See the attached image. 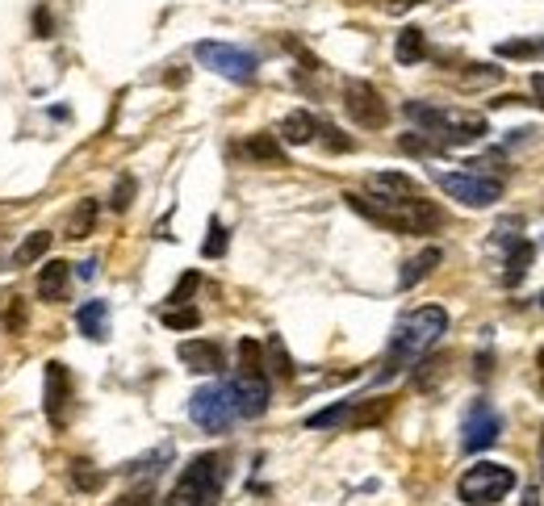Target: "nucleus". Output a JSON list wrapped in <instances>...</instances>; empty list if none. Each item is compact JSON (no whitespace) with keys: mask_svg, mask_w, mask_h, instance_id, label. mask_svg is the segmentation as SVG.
<instances>
[{"mask_svg":"<svg viewBox=\"0 0 544 506\" xmlns=\"http://www.w3.org/2000/svg\"><path fill=\"white\" fill-rule=\"evenodd\" d=\"M76 277H80V280H92V277H97V259H84V264H76Z\"/></svg>","mask_w":544,"mask_h":506,"instance_id":"ea45409f","label":"nucleus"},{"mask_svg":"<svg viewBox=\"0 0 544 506\" xmlns=\"http://www.w3.org/2000/svg\"><path fill=\"white\" fill-rule=\"evenodd\" d=\"M134 193H139L134 176H122L118 184H113V197H109V209H113V214H126V209H130V201H134Z\"/></svg>","mask_w":544,"mask_h":506,"instance_id":"7c9ffc66","label":"nucleus"},{"mask_svg":"<svg viewBox=\"0 0 544 506\" xmlns=\"http://www.w3.org/2000/svg\"><path fill=\"white\" fill-rule=\"evenodd\" d=\"M344 201L357 214H365L368 222L389 230H402V235H432V230L444 227V209L415 197H377V193H344Z\"/></svg>","mask_w":544,"mask_h":506,"instance_id":"f03ea898","label":"nucleus"},{"mask_svg":"<svg viewBox=\"0 0 544 506\" xmlns=\"http://www.w3.org/2000/svg\"><path fill=\"white\" fill-rule=\"evenodd\" d=\"M264 368H272V377H281V381H289L297 373L293 356L285 352V339H281V335H268L264 339Z\"/></svg>","mask_w":544,"mask_h":506,"instance_id":"5701e85b","label":"nucleus"},{"mask_svg":"<svg viewBox=\"0 0 544 506\" xmlns=\"http://www.w3.org/2000/svg\"><path fill=\"white\" fill-rule=\"evenodd\" d=\"M498 55H503V59H532L536 42H503V47H498Z\"/></svg>","mask_w":544,"mask_h":506,"instance_id":"e433bc0d","label":"nucleus"},{"mask_svg":"<svg viewBox=\"0 0 544 506\" xmlns=\"http://www.w3.org/2000/svg\"><path fill=\"white\" fill-rule=\"evenodd\" d=\"M5 331H9V335L26 331V301L21 298H9V306H5Z\"/></svg>","mask_w":544,"mask_h":506,"instance_id":"473e14b6","label":"nucleus"},{"mask_svg":"<svg viewBox=\"0 0 544 506\" xmlns=\"http://www.w3.org/2000/svg\"><path fill=\"white\" fill-rule=\"evenodd\" d=\"M536 360H540V377H544V348H540V356ZM540 394H544V381H540Z\"/></svg>","mask_w":544,"mask_h":506,"instance_id":"a18cd8bd","label":"nucleus"},{"mask_svg":"<svg viewBox=\"0 0 544 506\" xmlns=\"http://www.w3.org/2000/svg\"><path fill=\"white\" fill-rule=\"evenodd\" d=\"M218 494H222V457L206 452V457L188 460V469L159 506H214Z\"/></svg>","mask_w":544,"mask_h":506,"instance_id":"7ed1b4c3","label":"nucleus"},{"mask_svg":"<svg viewBox=\"0 0 544 506\" xmlns=\"http://www.w3.org/2000/svg\"><path fill=\"white\" fill-rule=\"evenodd\" d=\"M477 377H490V352H482V356H477Z\"/></svg>","mask_w":544,"mask_h":506,"instance_id":"79ce46f5","label":"nucleus"},{"mask_svg":"<svg viewBox=\"0 0 544 506\" xmlns=\"http://www.w3.org/2000/svg\"><path fill=\"white\" fill-rule=\"evenodd\" d=\"M347 415H352V402H336V406H326V410H318V415H310V418H306V427H310V431L344 427Z\"/></svg>","mask_w":544,"mask_h":506,"instance_id":"a878e982","label":"nucleus"},{"mask_svg":"<svg viewBox=\"0 0 544 506\" xmlns=\"http://www.w3.org/2000/svg\"><path fill=\"white\" fill-rule=\"evenodd\" d=\"M532 97H536V105L544 110V76H532Z\"/></svg>","mask_w":544,"mask_h":506,"instance_id":"a19ab883","label":"nucleus"},{"mask_svg":"<svg viewBox=\"0 0 544 506\" xmlns=\"http://www.w3.org/2000/svg\"><path fill=\"white\" fill-rule=\"evenodd\" d=\"M511 490H515V469L495 465V460H477V465H469L465 473H461V481H456V498L465 506H495V502H503Z\"/></svg>","mask_w":544,"mask_h":506,"instance_id":"20e7f679","label":"nucleus"},{"mask_svg":"<svg viewBox=\"0 0 544 506\" xmlns=\"http://www.w3.org/2000/svg\"><path fill=\"white\" fill-rule=\"evenodd\" d=\"M440 264H444V251H440V248H423L415 259H406L402 277H398V289H415L419 280H427L435 269H440Z\"/></svg>","mask_w":544,"mask_h":506,"instance_id":"f3484780","label":"nucleus"},{"mask_svg":"<svg viewBox=\"0 0 544 506\" xmlns=\"http://www.w3.org/2000/svg\"><path fill=\"white\" fill-rule=\"evenodd\" d=\"M444 331H448V310L444 306H419V310H411V314H402L394 335H389V356H386V368L377 373V381H389L394 373H402L406 364L423 360L427 352L440 343Z\"/></svg>","mask_w":544,"mask_h":506,"instance_id":"f257e3e1","label":"nucleus"},{"mask_svg":"<svg viewBox=\"0 0 544 506\" xmlns=\"http://www.w3.org/2000/svg\"><path fill=\"white\" fill-rule=\"evenodd\" d=\"M503 436V418L495 415L490 402H474L465 415V427H461V448L465 452H485L490 444H498Z\"/></svg>","mask_w":544,"mask_h":506,"instance_id":"1a4fd4ad","label":"nucleus"},{"mask_svg":"<svg viewBox=\"0 0 544 506\" xmlns=\"http://www.w3.org/2000/svg\"><path fill=\"white\" fill-rule=\"evenodd\" d=\"M394 59L402 63V68H415V63L427 59V38H423V30H419V26H406V30H398Z\"/></svg>","mask_w":544,"mask_h":506,"instance_id":"6ab92c4d","label":"nucleus"},{"mask_svg":"<svg viewBox=\"0 0 544 506\" xmlns=\"http://www.w3.org/2000/svg\"><path fill=\"white\" fill-rule=\"evenodd\" d=\"M318 134H323V147L336 151V155H344V151H352V139H344L336 126H318Z\"/></svg>","mask_w":544,"mask_h":506,"instance_id":"c9c22d12","label":"nucleus"},{"mask_svg":"<svg viewBox=\"0 0 544 506\" xmlns=\"http://www.w3.org/2000/svg\"><path fill=\"white\" fill-rule=\"evenodd\" d=\"M540 310H544V293H540Z\"/></svg>","mask_w":544,"mask_h":506,"instance_id":"49530a36","label":"nucleus"},{"mask_svg":"<svg viewBox=\"0 0 544 506\" xmlns=\"http://www.w3.org/2000/svg\"><path fill=\"white\" fill-rule=\"evenodd\" d=\"M168 460H172V444H159L151 457H143V460H134V465H126V473H151V477H155V473H159L155 465H168Z\"/></svg>","mask_w":544,"mask_h":506,"instance_id":"2f4dec72","label":"nucleus"},{"mask_svg":"<svg viewBox=\"0 0 544 506\" xmlns=\"http://www.w3.org/2000/svg\"><path fill=\"white\" fill-rule=\"evenodd\" d=\"M201 256L206 259L227 256V227H222L218 218H209V235H206V243H201Z\"/></svg>","mask_w":544,"mask_h":506,"instance_id":"c85d7f7f","label":"nucleus"},{"mask_svg":"<svg viewBox=\"0 0 544 506\" xmlns=\"http://www.w3.org/2000/svg\"><path fill=\"white\" fill-rule=\"evenodd\" d=\"M47 251H50V235H47V230H34V235L26 238L17 251H13V264H17V269H26V264H38Z\"/></svg>","mask_w":544,"mask_h":506,"instance_id":"393cba45","label":"nucleus"},{"mask_svg":"<svg viewBox=\"0 0 544 506\" xmlns=\"http://www.w3.org/2000/svg\"><path fill=\"white\" fill-rule=\"evenodd\" d=\"M532 259H536L532 238H515V243H507V272H503V285H507V289L519 285V280L528 277V269H532Z\"/></svg>","mask_w":544,"mask_h":506,"instance_id":"2eb2a0df","label":"nucleus"},{"mask_svg":"<svg viewBox=\"0 0 544 506\" xmlns=\"http://www.w3.org/2000/svg\"><path fill=\"white\" fill-rule=\"evenodd\" d=\"M151 502H155V486H151V481H143V486H134L130 494H122L113 506H151Z\"/></svg>","mask_w":544,"mask_h":506,"instance_id":"f704fd0d","label":"nucleus"},{"mask_svg":"<svg viewBox=\"0 0 544 506\" xmlns=\"http://www.w3.org/2000/svg\"><path fill=\"white\" fill-rule=\"evenodd\" d=\"M344 110H347V118L365 130H386V121H389L386 97H381L368 79H347L344 84Z\"/></svg>","mask_w":544,"mask_h":506,"instance_id":"6e6552de","label":"nucleus"},{"mask_svg":"<svg viewBox=\"0 0 544 506\" xmlns=\"http://www.w3.org/2000/svg\"><path fill=\"white\" fill-rule=\"evenodd\" d=\"M92 227H97V201L84 197L76 209H71L68 227H63V238H84V235H92Z\"/></svg>","mask_w":544,"mask_h":506,"instance_id":"b1692460","label":"nucleus"},{"mask_svg":"<svg viewBox=\"0 0 544 506\" xmlns=\"http://www.w3.org/2000/svg\"><path fill=\"white\" fill-rule=\"evenodd\" d=\"M68 272H71V264H63V259H47L42 264V272H38V293L47 301H63L68 298Z\"/></svg>","mask_w":544,"mask_h":506,"instance_id":"a211bd4d","label":"nucleus"},{"mask_svg":"<svg viewBox=\"0 0 544 506\" xmlns=\"http://www.w3.org/2000/svg\"><path fill=\"white\" fill-rule=\"evenodd\" d=\"M159 322H164L168 331H193L201 322V314L193 306H164L159 310Z\"/></svg>","mask_w":544,"mask_h":506,"instance_id":"bb28decb","label":"nucleus"},{"mask_svg":"<svg viewBox=\"0 0 544 506\" xmlns=\"http://www.w3.org/2000/svg\"><path fill=\"white\" fill-rule=\"evenodd\" d=\"M71 394H76V385H71L68 364L50 360V364H47V418H50V427H68Z\"/></svg>","mask_w":544,"mask_h":506,"instance_id":"9d476101","label":"nucleus"},{"mask_svg":"<svg viewBox=\"0 0 544 506\" xmlns=\"http://www.w3.org/2000/svg\"><path fill=\"white\" fill-rule=\"evenodd\" d=\"M197 63L209 68L214 76L222 79H235V84H251L256 79V55H248L243 47H230V42H197Z\"/></svg>","mask_w":544,"mask_h":506,"instance_id":"0eeeda50","label":"nucleus"},{"mask_svg":"<svg viewBox=\"0 0 544 506\" xmlns=\"http://www.w3.org/2000/svg\"><path fill=\"white\" fill-rule=\"evenodd\" d=\"M432 176L448 197L461 201V206H469V209H485V206H495V201L503 197V180L485 176V172H474V168H456V172L435 168Z\"/></svg>","mask_w":544,"mask_h":506,"instance_id":"39448f33","label":"nucleus"},{"mask_svg":"<svg viewBox=\"0 0 544 506\" xmlns=\"http://www.w3.org/2000/svg\"><path fill=\"white\" fill-rule=\"evenodd\" d=\"M524 506H540V490H536V486L524 490Z\"/></svg>","mask_w":544,"mask_h":506,"instance_id":"37998d69","label":"nucleus"},{"mask_svg":"<svg viewBox=\"0 0 544 506\" xmlns=\"http://www.w3.org/2000/svg\"><path fill=\"white\" fill-rule=\"evenodd\" d=\"M180 364L188 368V373H222V364H227V356H222V348H218L214 339H185L176 348Z\"/></svg>","mask_w":544,"mask_h":506,"instance_id":"ddd939ff","label":"nucleus"},{"mask_svg":"<svg viewBox=\"0 0 544 506\" xmlns=\"http://www.w3.org/2000/svg\"><path fill=\"white\" fill-rule=\"evenodd\" d=\"M197 285H201V277H197V272H185V277L176 280V289L168 293V306H185V301L193 298V289H197Z\"/></svg>","mask_w":544,"mask_h":506,"instance_id":"72a5a7b5","label":"nucleus"},{"mask_svg":"<svg viewBox=\"0 0 544 506\" xmlns=\"http://www.w3.org/2000/svg\"><path fill=\"white\" fill-rule=\"evenodd\" d=\"M243 151H248L256 163H268V168H281V163H285V147H281L277 134H251Z\"/></svg>","mask_w":544,"mask_h":506,"instance_id":"412c9836","label":"nucleus"},{"mask_svg":"<svg viewBox=\"0 0 544 506\" xmlns=\"http://www.w3.org/2000/svg\"><path fill=\"white\" fill-rule=\"evenodd\" d=\"M101 481H105V477H101L92 465H84V460H76V465H71V486H76V490H84V494H97Z\"/></svg>","mask_w":544,"mask_h":506,"instance_id":"c756f323","label":"nucleus"},{"mask_svg":"<svg viewBox=\"0 0 544 506\" xmlns=\"http://www.w3.org/2000/svg\"><path fill=\"white\" fill-rule=\"evenodd\" d=\"M230 394H235V410L239 418H260L268 410V381L264 373H239L235 381H230Z\"/></svg>","mask_w":544,"mask_h":506,"instance_id":"f8f14e48","label":"nucleus"},{"mask_svg":"<svg viewBox=\"0 0 544 506\" xmlns=\"http://www.w3.org/2000/svg\"><path fill=\"white\" fill-rule=\"evenodd\" d=\"M239 373H264V343L260 339H239Z\"/></svg>","mask_w":544,"mask_h":506,"instance_id":"cd10ccee","label":"nucleus"},{"mask_svg":"<svg viewBox=\"0 0 544 506\" xmlns=\"http://www.w3.org/2000/svg\"><path fill=\"white\" fill-rule=\"evenodd\" d=\"M34 38H50V13L42 5L34 9Z\"/></svg>","mask_w":544,"mask_h":506,"instance_id":"4c0bfd02","label":"nucleus"},{"mask_svg":"<svg viewBox=\"0 0 544 506\" xmlns=\"http://www.w3.org/2000/svg\"><path fill=\"white\" fill-rule=\"evenodd\" d=\"M368 193H377V197H415L419 184L411 176H402V172H373Z\"/></svg>","mask_w":544,"mask_h":506,"instance_id":"aec40b11","label":"nucleus"},{"mask_svg":"<svg viewBox=\"0 0 544 506\" xmlns=\"http://www.w3.org/2000/svg\"><path fill=\"white\" fill-rule=\"evenodd\" d=\"M389 397H373V402H352V415H347L344 427H377L381 418L389 415Z\"/></svg>","mask_w":544,"mask_h":506,"instance_id":"4be33fe9","label":"nucleus"},{"mask_svg":"<svg viewBox=\"0 0 544 506\" xmlns=\"http://www.w3.org/2000/svg\"><path fill=\"white\" fill-rule=\"evenodd\" d=\"M188 418H193L201 431H209V436H222L239 418L230 385H201L197 394L188 397Z\"/></svg>","mask_w":544,"mask_h":506,"instance_id":"423d86ee","label":"nucleus"},{"mask_svg":"<svg viewBox=\"0 0 544 506\" xmlns=\"http://www.w3.org/2000/svg\"><path fill=\"white\" fill-rule=\"evenodd\" d=\"M315 134H318V118H315V113L293 110V113H285L277 139H285L289 147H306V142H315Z\"/></svg>","mask_w":544,"mask_h":506,"instance_id":"dca6fc26","label":"nucleus"},{"mask_svg":"<svg viewBox=\"0 0 544 506\" xmlns=\"http://www.w3.org/2000/svg\"><path fill=\"white\" fill-rule=\"evenodd\" d=\"M381 5H386V13H411V9H419V5H423V0H381Z\"/></svg>","mask_w":544,"mask_h":506,"instance_id":"58836bf2","label":"nucleus"},{"mask_svg":"<svg viewBox=\"0 0 544 506\" xmlns=\"http://www.w3.org/2000/svg\"><path fill=\"white\" fill-rule=\"evenodd\" d=\"M540 481H544V431H540Z\"/></svg>","mask_w":544,"mask_h":506,"instance_id":"c03bdc74","label":"nucleus"},{"mask_svg":"<svg viewBox=\"0 0 544 506\" xmlns=\"http://www.w3.org/2000/svg\"><path fill=\"white\" fill-rule=\"evenodd\" d=\"M76 327L84 339L105 343L109 339V301H84V306L76 310Z\"/></svg>","mask_w":544,"mask_h":506,"instance_id":"4468645a","label":"nucleus"},{"mask_svg":"<svg viewBox=\"0 0 544 506\" xmlns=\"http://www.w3.org/2000/svg\"><path fill=\"white\" fill-rule=\"evenodd\" d=\"M435 139L444 142H477L490 134V126H485L482 113H465V110H440V121H435L432 130Z\"/></svg>","mask_w":544,"mask_h":506,"instance_id":"9b49d317","label":"nucleus"}]
</instances>
